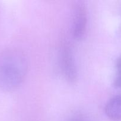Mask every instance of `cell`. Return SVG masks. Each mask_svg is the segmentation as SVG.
I'll list each match as a JSON object with an SVG mask.
<instances>
[{
	"mask_svg": "<svg viewBox=\"0 0 121 121\" xmlns=\"http://www.w3.org/2000/svg\"><path fill=\"white\" fill-rule=\"evenodd\" d=\"M26 54L18 49H10L0 55V89H16L24 80L28 70Z\"/></svg>",
	"mask_w": 121,
	"mask_h": 121,
	"instance_id": "1",
	"label": "cell"
},
{
	"mask_svg": "<svg viewBox=\"0 0 121 121\" xmlns=\"http://www.w3.org/2000/svg\"><path fill=\"white\" fill-rule=\"evenodd\" d=\"M116 73L114 85L117 88L121 89V56L117 59L116 63Z\"/></svg>",
	"mask_w": 121,
	"mask_h": 121,
	"instance_id": "5",
	"label": "cell"
},
{
	"mask_svg": "<svg viewBox=\"0 0 121 121\" xmlns=\"http://www.w3.org/2000/svg\"><path fill=\"white\" fill-rule=\"evenodd\" d=\"M60 65L65 79L70 83L75 82L77 73L74 56L70 47L66 44L64 45L61 50Z\"/></svg>",
	"mask_w": 121,
	"mask_h": 121,
	"instance_id": "3",
	"label": "cell"
},
{
	"mask_svg": "<svg viewBox=\"0 0 121 121\" xmlns=\"http://www.w3.org/2000/svg\"><path fill=\"white\" fill-rule=\"evenodd\" d=\"M71 121H83L81 120V119H73V120H72Z\"/></svg>",
	"mask_w": 121,
	"mask_h": 121,
	"instance_id": "6",
	"label": "cell"
},
{
	"mask_svg": "<svg viewBox=\"0 0 121 121\" xmlns=\"http://www.w3.org/2000/svg\"><path fill=\"white\" fill-rule=\"evenodd\" d=\"M87 12L85 5L78 2L74 5L72 18V35L77 40L82 39L86 32Z\"/></svg>",
	"mask_w": 121,
	"mask_h": 121,
	"instance_id": "2",
	"label": "cell"
},
{
	"mask_svg": "<svg viewBox=\"0 0 121 121\" xmlns=\"http://www.w3.org/2000/svg\"><path fill=\"white\" fill-rule=\"evenodd\" d=\"M105 113L111 120L121 121V95L115 96L108 101L105 106Z\"/></svg>",
	"mask_w": 121,
	"mask_h": 121,
	"instance_id": "4",
	"label": "cell"
}]
</instances>
